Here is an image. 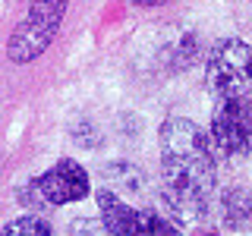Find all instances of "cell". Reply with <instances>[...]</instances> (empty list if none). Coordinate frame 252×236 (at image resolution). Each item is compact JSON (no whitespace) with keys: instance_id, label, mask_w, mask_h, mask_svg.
Wrapping results in <instances>:
<instances>
[{"instance_id":"cell-1","label":"cell","mask_w":252,"mask_h":236,"mask_svg":"<svg viewBox=\"0 0 252 236\" xmlns=\"http://www.w3.org/2000/svg\"><path fill=\"white\" fill-rule=\"evenodd\" d=\"M161 145V202L167 220L180 227H195L208 217V202L215 192V154L208 136L186 117H167L158 132Z\"/></svg>"},{"instance_id":"cell-2","label":"cell","mask_w":252,"mask_h":236,"mask_svg":"<svg viewBox=\"0 0 252 236\" xmlns=\"http://www.w3.org/2000/svg\"><path fill=\"white\" fill-rule=\"evenodd\" d=\"M89 173L82 164L63 157L51 170H44L41 177H35L32 183L16 189V202L29 211H47V208H60L69 202H82L89 195Z\"/></svg>"},{"instance_id":"cell-3","label":"cell","mask_w":252,"mask_h":236,"mask_svg":"<svg viewBox=\"0 0 252 236\" xmlns=\"http://www.w3.org/2000/svg\"><path fill=\"white\" fill-rule=\"evenodd\" d=\"M205 82L218 98L246 94L252 85V44L240 38H224L205 57Z\"/></svg>"},{"instance_id":"cell-4","label":"cell","mask_w":252,"mask_h":236,"mask_svg":"<svg viewBox=\"0 0 252 236\" xmlns=\"http://www.w3.org/2000/svg\"><path fill=\"white\" fill-rule=\"evenodd\" d=\"M63 13H66V0H32L26 19L16 26L10 44H6L10 60L13 63H29V60L41 57L44 47L57 35V26H60Z\"/></svg>"},{"instance_id":"cell-5","label":"cell","mask_w":252,"mask_h":236,"mask_svg":"<svg viewBox=\"0 0 252 236\" xmlns=\"http://www.w3.org/2000/svg\"><path fill=\"white\" fill-rule=\"evenodd\" d=\"M211 139L227 157L252 161V98L246 94L220 98L211 110Z\"/></svg>"},{"instance_id":"cell-6","label":"cell","mask_w":252,"mask_h":236,"mask_svg":"<svg viewBox=\"0 0 252 236\" xmlns=\"http://www.w3.org/2000/svg\"><path fill=\"white\" fill-rule=\"evenodd\" d=\"M94 202L101 208V220L110 230V236H183L177 230V224H170L167 217H161L148 205L136 208L126 202H114L101 192H94Z\"/></svg>"},{"instance_id":"cell-7","label":"cell","mask_w":252,"mask_h":236,"mask_svg":"<svg viewBox=\"0 0 252 236\" xmlns=\"http://www.w3.org/2000/svg\"><path fill=\"white\" fill-rule=\"evenodd\" d=\"M98 177H101L98 192L107 195V199H114V202H126V205H136V208H145L148 195H152L148 177L136 164H126V161L104 164Z\"/></svg>"},{"instance_id":"cell-8","label":"cell","mask_w":252,"mask_h":236,"mask_svg":"<svg viewBox=\"0 0 252 236\" xmlns=\"http://www.w3.org/2000/svg\"><path fill=\"white\" fill-rule=\"evenodd\" d=\"M161 57H164V66L170 73H183V69L195 66L202 57V41L192 29H177L173 35L164 41L161 47Z\"/></svg>"},{"instance_id":"cell-9","label":"cell","mask_w":252,"mask_h":236,"mask_svg":"<svg viewBox=\"0 0 252 236\" xmlns=\"http://www.w3.org/2000/svg\"><path fill=\"white\" fill-rule=\"evenodd\" d=\"M220 220L230 233H252V189L230 186L220 195Z\"/></svg>"},{"instance_id":"cell-10","label":"cell","mask_w":252,"mask_h":236,"mask_svg":"<svg viewBox=\"0 0 252 236\" xmlns=\"http://www.w3.org/2000/svg\"><path fill=\"white\" fill-rule=\"evenodd\" d=\"M0 236H54V230H51L47 220L35 217V214H26V217L10 220V224L0 230Z\"/></svg>"},{"instance_id":"cell-11","label":"cell","mask_w":252,"mask_h":236,"mask_svg":"<svg viewBox=\"0 0 252 236\" xmlns=\"http://www.w3.org/2000/svg\"><path fill=\"white\" fill-rule=\"evenodd\" d=\"M69 236H110L101 217H79L69 224Z\"/></svg>"},{"instance_id":"cell-12","label":"cell","mask_w":252,"mask_h":236,"mask_svg":"<svg viewBox=\"0 0 252 236\" xmlns=\"http://www.w3.org/2000/svg\"><path fill=\"white\" fill-rule=\"evenodd\" d=\"M132 3H139V6H158V3H164V0H132Z\"/></svg>"},{"instance_id":"cell-13","label":"cell","mask_w":252,"mask_h":236,"mask_svg":"<svg viewBox=\"0 0 252 236\" xmlns=\"http://www.w3.org/2000/svg\"><path fill=\"white\" fill-rule=\"evenodd\" d=\"M208 236H218V233H208Z\"/></svg>"}]
</instances>
